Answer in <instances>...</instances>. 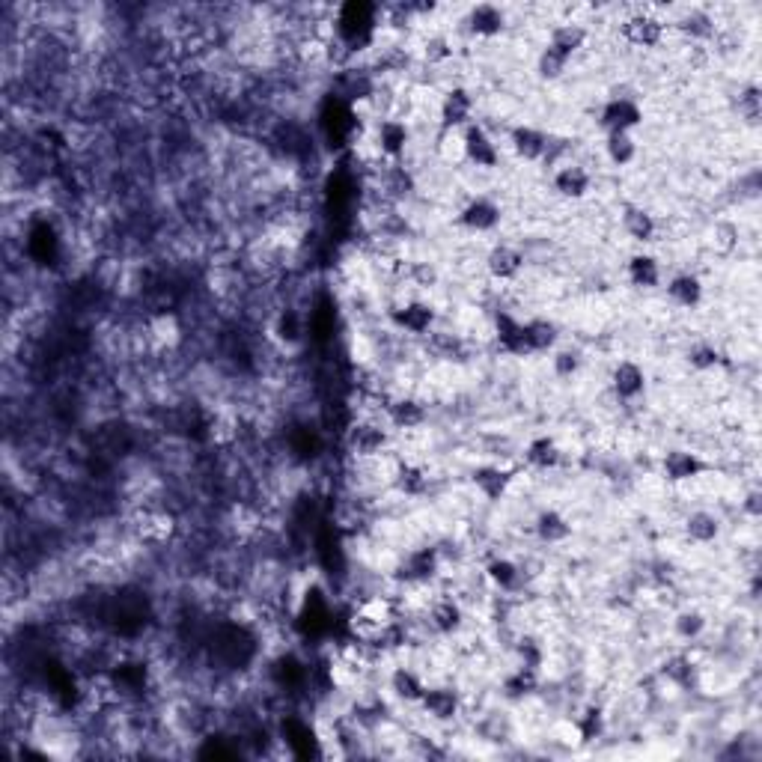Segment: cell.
Returning a JSON list of instances; mask_svg holds the SVG:
<instances>
[{
    "label": "cell",
    "instance_id": "cell-1",
    "mask_svg": "<svg viewBox=\"0 0 762 762\" xmlns=\"http://www.w3.org/2000/svg\"><path fill=\"white\" fill-rule=\"evenodd\" d=\"M399 623V605L390 596H367L349 614V637L364 646H381L384 635Z\"/></svg>",
    "mask_w": 762,
    "mask_h": 762
},
{
    "label": "cell",
    "instance_id": "cell-2",
    "mask_svg": "<svg viewBox=\"0 0 762 762\" xmlns=\"http://www.w3.org/2000/svg\"><path fill=\"white\" fill-rule=\"evenodd\" d=\"M131 533L146 548H164L179 533V518L167 507H140L131 518Z\"/></svg>",
    "mask_w": 762,
    "mask_h": 762
},
{
    "label": "cell",
    "instance_id": "cell-3",
    "mask_svg": "<svg viewBox=\"0 0 762 762\" xmlns=\"http://www.w3.org/2000/svg\"><path fill=\"white\" fill-rule=\"evenodd\" d=\"M709 471L712 465L697 450H688V447H673L658 459V477L664 486H688Z\"/></svg>",
    "mask_w": 762,
    "mask_h": 762
},
{
    "label": "cell",
    "instance_id": "cell-4",
    "mask_svg": "<svg viewBox=\"0 0 762 762\" xmlns=\"http://www.w3.org/2000/svg\"><path fill=\"white\" fill-rule=\"evenodd\" d=\"M441 575V554L432 545H420L411 548L399 557V563L393 566V581L399 587L405 584H435V578Z\"/></svg>",
    "mask_w": 762,
    "mask_h": 762
},
{
    "label": "cell",
    "instance_id": "cell-5",
    "mask_svg": "<svg viewBox=\"0 0 762 762\" xmlns=\"http://www.w3.org/2000/svg\"><path fill=\"white\" fill-rule=\"evenodd\" d=\"M346 447L358 459H376L390 447V429L384 417H358L346 429Z\"/></svg>",
    "mask_w": 762,
    "mask_h": 762
},
{
    "label": "cell",
    "instance_id": "cell-6",
    "mask_svg": "<svg viewBox=\"0 0 762 762\" xmlns=\"http://www.w3.org/2000/svg\"><path fill=\"white\" fill-rule=\"evenodd\" d=\"M376 24H379V6L373 3H343L337 9V33L349 48L370 42L376 33Z\"/></svg>",
    "mask_w": 762,
    "mask_h": 762
},
{
    "label": "cell",
    "instance_id": "cell-7",
    "mask_svg": "<svg viewBox=\"0 0 762 762\" xmlns=\"http://www.w3.org/2000/svg\"><path fill=\"white\" fill-rule=\"evenodd\" d=\"M620 36H623V42H626V45H632V48L652 51V48H658V45L667 39V24H664V18H658L655 12H649V9H637V12H632V15H626V18H623V24H620Z\"/></svg>",
    "mask_w": 762,
    "mask_h": 762
},
{
    "label": "cell",
    "instance_id": "cell-8",
    "mask_svg": "<svg viewBox=\"0 0 762 762\" xmlns=\"http://www.w3.org/2000/svg\"><path fill=\"white\" fill-rule=\"evenodd\" d=\"M504 221V209L498 200H492L489 194H474L456 215V224L474 236H489L501 227Z\"/></svg>",
    "mask_w": 762,
    "mask_h": 762
},
{
    "label": "cell",
    "instance_id": "cell-9",
    "mask_svg": "<svg viewBox=\"0 0 762 762\" xmlns=\"http://www.w3.org/2000/svg\"><path fill=\"white\" fill-rule=\"evenodd\" d=\"M492 340L501 355L507 358H533L530 340H527V325L509 310H495L492 316Z\"/></svg>",
    "mask_w": 762,
    "mask_h": 762
},
{
    "label": "cell",
    "instance_id": "cell-10",
    "mask_svg": "<svg viewBox=\"0 0 762 762\" xmlns=\"http://www.w3.org/2000/svg\"><path fill=\"white\" fill-rule=\"evenodd\" d=\"M390 322L396 331H402L408 337H429L435 331L438 310H435V304H429L423 298H408L390 310Z\"/></svg>",
    "mask_w": 762,
    "mask_h": 762
},
{
    "label": "cell",
    "instance_id": "cell-11",
    "mask_svg": "<svg viewBox=\"0 0 762 762\" xmlns=\"http://www.w3.org/2000/svg\"><path fill=\"white\" fill-rule=\"evenodd\" d=\"M420 712L432 721V724H453L459 721L462 709H465V700H462V691L453 688V685H426L423 697H420Z\"/></svg>",
    "mask_w": 762,
    "mask_h": 762
},
{
    "label": "cell",
    "instance_id": "cell-12",
    "mask_svg": "<svg viewBox=\"0 0 762 762\" xmlns=\"http://www.w3.org/2000/svg\"><path fill=\"white\" fill-rule=\"evenodd\" d=\"M477 114V99L468 87H450L441 99H438V123L441 131H465Z\"/></svg>",
    "mask_w": 762,
    "mask_h": 762
},
{
    "label": "cell",
    "instance_id": "cell-13",
    "mask_svg": "<svg viewBox=\"0 0 762 762\" xmlns=\"http://www.w3.org/2000/svg\"><path fill=\"white\" fill-rule=\"evenodd\" d=\"M646 111L643 105L632 96H611L602 108H599V128L602 134H614V131H632L643 126Z\"/></svg>",
    "mask_w": 762,
    "mask_h": 762
},
{
    "label": "cell",
    "instance_id": "cell-14",
    "mask_svg": "<svg viewBox=\"0 0 762 762\" xmlns=\"http://www.w3.org/2000/svg\"><path fill=\"white\" fill-rule=\"evenodd\" d=\"M471 486L486 504H501V501H507V495L515 486V468L495 465V462L477 465L471 471Z\"/></svg>",
    "mask_w": 762,
    "mask_h": 762
},
{
    "label": "cell",
    "instance_id": "cell-15",
    "mask_svg": "<svg viewBox=\"0 0 762 762\" xmlns=\"http://www.w3.org/2000/svg\"><path fill=\"white\" fill-rule=\"evenodd\" d=\"M587 39H590V30H587L581 21H557V24L548 30V39H545L542 48H545L548 54H554L557 60L572 63V60L584 51Z\"/></svg>",
    "mask_w": 762,
    "mask_h": 762
},
{
    "label": "cell",
    "instance_id": "cell-16",
    "mask_svg": "<svg viewBox=\"0 0 762 762\" xmlns=\"http://www.w3.org/2000/svg\"><path fill=\"white\" fill-rule=\"evenodd\" d=\"M429 420V408L423 399L411 396V393H399L393 399H384V423L399 429V432H414L420 426H426Z\"/></svg>",
    "mask_w": 762,
    "mask_h": 762
},
{
    "label": "cell",
    "instance_id": "cell-17",
    "mask_svg": "<svg viewBox=\"0 0 762 762\" xmlns=\"http://www.w3.org/2000/svg\"><path fill=\"white\" fill-rule=\"evenodd\" d=\"M551 188L560 200H569V203H581L590 197L593 191V173L578 164V161H566L560 164L554 173H551Z\"/></svg>",
    "mask_w": 762,
    "mask_h": 762
},
{
    "label": "cell",
    "instance_id": "cell-18",
    "mask_svg": "<svg viewBox=\"0 0 762 762\" xmlns=\"http://www.w3.org/2000/svg\"><path fill=\"white\" fill-rule=\"evenodd\" d=\"M462 143H465V164L477 170H495L501 164V149L486 126L471 123L462 131Z\"/></svg>",
    "mask_w": 762,
    "mask_h": 762
},
{
    "label": "cell",
    "instance_id": "cell-19",
    "mask_svg": "<svg viewBox=\"0 0 762 762\" xmlns=\"http://www.w3.org/2000/svg\"><path fill=\"white\" fill-rule=\"evenodd\" d=\"M268 337L274 340L277 349L283 352H295L301 349L304 337H307V322H304V313L295 310V307H280L271 322H268Z\"/></svg>",
    "mask_w": 762,
    "mask_h": 762
},
{
    "label": "cell",
    "instance_id": "cell-20",
    "mask_svg": "<svg viewBox=\"0 0 762 762\" xmlns=\"http://www.w3.org/2000/svg\"><path fill=\"white\" fill-rule=\"evenodd\" d=\"M509 149L518 161L524 164H539L548 158L551 152V137L539 126L521 123V126L509 128Z\"/></svg>",
    "mask_w": 762,
    "mask_h": 762
},
{
    "label": "cell",
    "instance_id": "cell-21",
    "mask_svg": "<svg viewBox=\"0 0 762 762\" xmlns=\"http://www.w3.org/2000/svg\"><path fill=\"white\" fill-rule=\"evenodd\" d=\"M143 334H146V343H149L152 352H173V349H179V343H182V337H185L182 319H179L173 310H158V313H152V316L146 319Z\"/></svg>",
    "mask_w": 762,
    "mask_h": 762
},
{
    "label": "cell",
    "instance_id": "cell-22",
    "mask_svg": "<svg viewBox=\"0 0 762 762\" xmlns=\"http://www.w3.org/2000/svg\"><path fill=\"white\" fill-rule=\"evenodd\" d=\"M611 393L620 399V402H637L643 393H646V387H649V376H646V370H643V364L635 361V358H620L617 364H614V370H611Z\"/></svg>",
    "mask_w": 762,
    "mask_h": 762
},
{
    "label": "cell",
    "instance_id": "cell-23",
    "mask_svg": "<svg viewBox=\"0 0 762 762\" xmlns=\"http://www.w3.org/2000/svg\"><path fill=\"white\" fill-rule=\"evenodd\" d=\"M483 265H486V274H489L495 283H515V280L524 274V268H527V256H524V251H521L518 245L501 242V245H495V248L486 254Z\"/></svg>",
    "mask_w": 762,
    "mask_h": 762
},
{
    "label": "cell",
    "instance_id": "cell-24",
    "mask_svg": "<svg viewBox=\"0 0 762 762\" xmlns=\"http://www.w3.org/2000/svg\"><path fill=\"white\" fill-rule=\"evenodd\" d=\"M664 292H667V301L679 310H697L706 301V283L694 271H676L667 280Z\"/></svg>",
    "mask_w": 762,
    "mask_h": 762
},
{
    "label": "cell",
    "instance_id": "cell-25",
    "mask_svg": "<svg viewBox=\"0 0 762 762\" xmlns=\"http://www.w3.org/2000/svg\"><path fill=\"white\" fill-rule=\"evenodd\" d=\"M426 617L432 632L441 637H456L465 629V608L453 596H435L432 605L426 608Z\"/></svg>",
    "mask_w": 762,
    "mask_h": 762
},
{
    "label": "cell",
    "instance_id": "cell-26",
    "mask_svg": "<svg viewBox=\"0 0 762 762\" xmlns=\"http://www.w3.org/2000/svg\"><path fill=\"white\" fill-rule=\"evenodd\" d=\"M465 24H468V33L474 39L492 42V39L504 36V30H507V12L498 3H477V6L468 9Z\"/></svg>",
    "mask_w": 762,
    "mask_h": 762
},
{
    "label": "cell",
    "instance_id": "cell-27",
    "mask_svg": "<svg viewBox=\"0 0 762 762\" xmlns=\"http://www.w3.org/2000/svg\"><path fill=\"white\" fill-rule=\"evenodd\" d=\"M411 143V126L402 117H384L376 126V146L387 161H399L408 152Z\"/></svg>",
    "mask_w": 762,
    "mask_h": 762
},
{
    "label": "cell",
    "instance_id": "cell-28",
    "mask_svg": "<svg viewBox=\"0 0 762 762\" xmlns=\"http://www.w3.org/2000/svg\"><path fill=\"white\" fill-rule=\"evenodd\" d=\"M387 691L393 694V700H399L405 706H417L426 691V679L411 664H396L387 676Z\"/></svg>",
    "mask_w": 762,
    "mask_h": 762
},
{
    "label": "cell",
    "instance_id": "cell-29",
    "mask_svg": "<svg viewBox=\"0 0 762 762\" xmlns=\"http://www.w3.org/2000/svg\"><path fill=\"white\" fill-rule=\"evenodd\" d=\"M572 533H575V527H572V521L560 509L545 507L539 509L536 518H533V536L542 545H563V542L572 539Z\"/></svg>",
    "mask_w": 762,
    "mask_h": 762
},
{
    "label": "cell",
    "instance_id": "cell-30",
    "mask_svg": "<svg viewBox=\"0 0 762 762\" xmlns=\"http://www.w3.org/2000/svg\"><path fill=\"white\" fill-rule=\"evenodd\" d=\"M620 224H623V233L626 239H632L635 245H652L655 236H658V221L649 209L637 206V203H626L623 206V215H620Z\"/></svg>",
    "mask_w": 762,
    "mask_h": 762
},
{
    "label": "cell",
    "instance_id": "cell-31",
    "mask_svg": "<svg viewBox=\"0 0 762 762\" xmlns=\"http://www.w3.org/2000/svg\"><path fill=\"white\" fill-rule=\"evenodd\" d=\"M563 462V447L554 435H533L524 447V465L533 471H554Z\"/></svg>",
    "mask_w": 762,
    "mask_h": 762
},
{
    "label": "cell",
    "instance_id": "cell-32",
    "mask_svg": "<svg viewBox=\"0 0 762 762\" xmlns=\"http://www.w3.org/2000/svg\"><path fill=\"white\" fill-rule=\"evenodd\" d=\"M682 530L694 545H715L721 539V518L712 509H691L682 521Z\"/></svg>",
    "mask_w": 762,
    "mask_h": 762
},
{
    "label": "cell",
    "instance_id": "cell-33",
    "mask_svg": "<svg viewBox=\"0 0 762 762\" xmlns=\"http://www.w3.org/2000/svg\"><path fill=\"white\" fill-rule=\"evenodd\" d=\"M242 435V420L233 408H215L206 420V438L215 447H233Z\"/></svg>",
    "mask_w": 762,
    "mask_h": 762
},
{
    "label": "cell",
    "instance_id": "cell-34",
    "mask_svg": "<svg viewBox=\"0 0 762 762\" xmlns=\"http://www.w3.org/2000/svg\"><path fill=\"white\" fill-rule=\"evenodd\" d=\"M626 280L635 289H640V292L658 289L661 286V262H658V256H652L649 251H637V254L629 256V262H626Z\"/></svg>",
    "mask_w": 762,
    "mask_h": 762
},
{
    "label": "cell",
    "instance_id": "cell-35",
    "mask_svg": "<svg viewBox=\"0 0 762 762\" xmlns=\"http://www.w3.org/2000/svg\"><path fill=\"white\" fill-rule=\"evenodd\" d=\"M390 486L402 495V498H423L429 489V471L420 462H396L393 480Z\"/></svg>",
    "mask_w": 762,
    "mask_h": 762
},
{
    "label": "cell",
    "instance_id": "cell-36",
    "mask_svg": "<svg viewBox=\"0 0 762 762\" xmlns=\"http://www.w3.org/2000/svg\"><path fill=\"white\" fill-rule=\"evenodd\" d=\"M697 673H700V667L694 664L691 652H676V655H670V658L664 661V667H661L664 682H667L670 688H676V691L694 688V685H697Z\"/></svg>",
    "mask_w": 762,
    "mask_h": 762
},
{
    "label": "cell",
    "instance_id": "cell-37",
    "mask_svg": "<svg viewBox=\"0 0 762 762\" xmlns=\"http://www.w3.org/2000/svg\"><path fill=\"white\" fill-rule=\"evenodd\" d=\"M524 325H527V340L533 355H551L560 346V328L554 319L533 316V319H524Z\"/></svg>",
    "mask_w": 762,
    "mask_h": 762
},
{
    "label": "cell",
    "instance_id": "cell-38",
    "mask_svg": "<svg viewBox=\"0 0 762 762\" xmlns=\"http://www.w3.org/2000/svg\"><path fill=\"white\" fill-rule=\"evenodd\" d=\"M605 158L614 164V167H632L640 155V143H637V134L632 131H614V134H605Z\"/></svg>",
    "mask_w": 762,
    "mask_h": 762
},
{
    "label": "cell",
    "instance_id": "cell-39",
    "mask_svg": "<svg viewBox=\"0 0 762 762\" xmlns=\"http://www.w3.org/2000/svg\"><path fill=\"white\" fill-rule=\"evenodd\" d=\"M486 581L498 593H515L521 587V566L509 557H492L483 569Z\"/></svg>",
    "mask_w": 762,
    "mask_h": 762
},
{
    "label": "cell",
    "instance_id": "cell-40",
    "mask_svg": "<svg viewBox=\"0 0 762 762\" xmlns=\"http://www.w3.org/2000/svg\"><path fill=\"white\" fill-rule=\"evenodd\" d=\"M501 691H504L507 700H515V703H518V700H530V697L539 691V670H530V667L515 664L507 676H504Z\"/></svg>",
    "mask_w": 762,
    "mask_h": 762
},
{
    "label": "cell",
    "instance_id": "cell-41",
    "mask_svg": "<svg viewBox=\"0 0 762 762\" xmlns=\"http://www.w3.org/2000/svg\"><path fill=\"white\" fill-rule=\"evenodd\" d=\"M688 367L697 376H709V373H718L727 367V355L715 343H694L688 349Z\"/></svg>",
    "mask_w": 762,
    "mask_h": 762
},
{
    "label": "cell",
    "instance_id": "cell-42",
    "mask_svg": "<svg viewBox=\"0 0 762 762\" xmlns=\"http://www.w3.org/2000/svg\"><path fill=\"white\" fill-rule=\"evenodd\" d=\"M739 245H742V230L736 221L721 218L709 227V248L718 256H733L739 251Z\"/></svg>",
    "mask_w": 762,
    "mask_h": 762
},
{
    "label": "cell",
    "instance_id": "cell-43",
    "mask_svg": "<svg viewBox=\"0 0 762 762\" xmlns=\"http://www.w3.org/2000/svg\"><path fill=\"white\" fill-rule=\"evenodd\" d=\"M706 629H709V620H706V614L697 611V608H685V611H679L676 620H673V635L679 637V640H685V643L700 640V637L706 635Z\"/></svg>",
    "mask_w": 762,
    "mask_h": 762
},
{
    "label": "cell",
    "instance_id": "cell-44",
    "mask_svg": "<svg viewBox=\"0 0 762 762\" xmlns=\"http://www.w3.org/2000/svg\"><path fill=\"white\" fill-rule=\"evenodd\" d=\"M575 721H578L581 736H584V742H587V745L605 736L608 715H605V709H602L599 703H587V706H581V712L575 715Z\"/></svg>",
    "mask_w": 762,
    "mask_h": 762
},
{
    "label": "cell",
    "instance_id": "cell-45",
    "mask_svg": "<svg viewBox=\"0 0 762 762\" xmlns=\"http://www.w3.org/2000/svg\"><path fill=\"white\" fill-rule=\"evenodd\" d=\"M551 742H554L557 748H563V751H581V748L587 745L584 736H581V727H578L575 715H572V718H557V721L551 724Z\"/></svg>",
    "mask_w": 762,
    "mask_h": 762
},
{
    "label": "cell",
    "instance_id": "cell-46",
    "mask_svg": "<svg viewBox=\"0 0 762 762\" xmlns=\"http://www.w3.org/2000/svg\"><path fill=\"white\" fill-rule=\"evenodd\" d=\"M581 352L578 349H572V346H557L554 352H551V373H554V379L560 381H572L578 373H581Z\"/></svg>",
    "mask_w": 762,
    "mask_h": 762
},
{
    "label": "cell",
    "instance_id": "cell-47",
    "mask_svg": "<svg viewBox=\"0 0 762 762\" xmlns=\"http://www.w3.org/2000/svg\"><path fill=\"white\" fill-rule=\"evenodd\" d=\"M739 117L748 123V126L754 128L760 123L762 117V96H760V87L757 84H748L742 93H739Z\"/></svg>",
    "mask_w": 762,
    "mask_h": 762
},
{
    "label": "cell",
    "instance_id": "cell-48",
    "mask_svg": "<svg viewBox=\"0 0 762 762\" xmlns=\"http://www.w3.org/2000/svg\"><path fill=\"white\" fill-rule=\"evenodd\" d=\"M515 655H518V664L521 667H530V670H542L545 667V646L533 637H521L515 643Z\"/></svg>",
    "mask_w": 762,
    "mask_h": 762
},
{
    "label": "cell",
    "instance_id": "cell-49",
    "mask_svg": "<svg viewBox=\"0 0 762 762\" xmlns=\"http://www.w3.org/2000/svg\"><path fill=\"white\" fill-rule=\"evenodd\" d=\"M402 274L414 283V286H420V289H432L435 283H438V268L432 265V262H405V268H402Z\"/></svg>",
    "mask_w": 762,
    "mask_h": 762
},
{
    "label": "cell",
    "instance_id": "cell-50",
    "mask_svg": "<svg viewBox=\"0 0 762 762\" xmlns=\"http://www.w3.org/2000/svg\"><path fill=\"white\" fill-rule=\"evenodd\" d=\"M682 33H688L691 39H709L712 33H715V24H712V18L709 15H703V12H688L685 18H682V24H676Z\"/></svg>",
    "mask_w": 762,
    "mask_h": 762
},
{
    "label": "cell",
    "instance_id": "cell-51",
    "mask_svg": "<svg viewBox=\"0 0 762 762\" xmlns=\"http://www.w3.org/2000/svg\"><path fill=\"white\" fill-rule=\"evenodd\" d=\"M566 69H569V63L557 60V57H554V54H548L545 48L536 54V75H539L542 81L554 84V81H560V78L566 75Z\"/></svg>",
    "mask_w": 762,
    "mask_h": 762
},
{
    "label": "cell",
    "instance_id": "cell-52",
    "mask_svg": "<svg viewBox=\"0 0 762 762\" xmlns=\"http://www.w3.org/2000/svg\"><path fill=\"white\" fill-rule=\"evenodd\" d=\"M438 155H441L447 164H462V161H465V143H462V131H441Z\"/></svg>",
    "mask_w": 762,
    "mask_h": 762
},
{
    "label": "cell",
    "instance_id": "cell-53",
    "mask_svg": "<svg viewBox=\"0 0 762 762\" xmlns=\"http://www.w3.org/2000/svg\"><path fill=\"white\" fill-rule=\"evenodd\" d=\"M423 57L429 60V63H447L450 57H453V45H450V39L447 36H429L426 39V45H423Z\"/></svg>",
    "mask_w": 762,
    "mask_h": 762
}]
</instances>
